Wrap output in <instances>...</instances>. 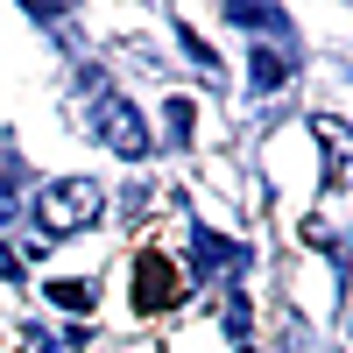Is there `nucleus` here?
I'll return each instance as SVG.
<instances>
[{"instance_id": "obj_1", "label": "nucleus", "mask_w": 353, "mask_h": 353, "mask_svg": "<svg viewBox=\"0 0 353 353\" xmlns=\"http://www.w3.org/2000/svg\"><path fill=\"white\" fill-rule=\"evenodd\" d=\"M106 212V191L92 184V176H57V184L36 191V226L50 233V241H71V233H85Z\"/></svg>"}, {"instance_id": "obj_3", "label": "nucleus", "mask_w": 353, "mask_h": 353, "mask_svg": "<svg viewBox=\"0 0 353 353\" xmlns=\"http://www.w3.org/2000/svg\"><path fill=\"white\" fill-rule=\"evenodd\" d=\"M176 304H184V276H176V261L170 254H141L134 261V311L141 318H156V311H176Z\"/></svg>"}, {"instance_id": "obj_11", "label": "nucleus", "mask_w": 353, "mask_h": 353, "mask_svg": "<svg viewBox=\"0 0 353 353\" xmlns=\"http://www.w3.org/2000/svg\"><path fill=\"white\" fill-rule=\"evenodd\" d=\"M0 276H8V283H21V261H14V248H0Z\"/></svg>"}, {"instance_id": "obj_9", "label": "nucleus", "mask_w": 353, "mask_h": 353, "mask_svg": "<svg viewBox=\"0 0 353 353\" xmlns=\"http://www.w3.org/2000/svg\"><path fill=\"white\" fill-rule=\"evenodd\" d=\"M14 176H21V170H14L8 156H0V226H8V219H14Z\"/></svg>"}, {"instance_id": "obj_6", "label": "nucleus", "mask_w": 353, "mask_h": 353, "mask_svg": "<svg viewBox=\"0 0 353 353\" xmlns=\"http://www.w3.org/2000/svg\"><path fill=\"white\" fill-rule=\"evenodd\" d=\"M50 304H64V311H92V304H99V283H85V276H57V283H50Z\"/></svg>"}, {"instance_id": "obj_8", "label": "nucleus", "mask_w": 353, "mask_h": 353, "mask_svg": "<svg viewBox=\"0 0 353 353\" xmlns=\"http://www.w3.org/2000/svg\"><path fill=\"white\" fill-rule=\"evenodd\" d=\"M163 113H170V141H191V113H198V106H191V99H170Z\"/></svg>"}, {"instance_id": "obj_7", "label": "nucleus", "mask_w": 353, "mask_h": 353, "mask_svg": "<svg viewBox=\"0 0 353 353\" xmlns=\"http://www.w3.org/2000/svg\"><path fill=\"white\" fill-rule=\"evenodd\" d=\"M226 14H233V21H241V28H269V36H283V28H290V21H283L276 8H248V0H233V8H226Z\"/></svg>"}, {"instance_id": "obj_5", "label": "nucleus", "mask_w": 353, "mask_h": 353, "mask_svg": "<svg viewBox=\"0 0 353 353\" xmlns=\"http://www.w3.org/2000/svg\"><path fill=\"white\" fill-rule=\"evenodd\" d=\"M290 71H297V64H290V50H254V57H248V92H283Z\"/></svg>"}, {"instance_id": "obj_4", "label": "nucleus", "mask_w": 353, "mask_h": 353, "mask_svg": "<svg viewBox=\"0 0 353 353\" xmlns=\"http://www.w3.org/2000/svg\"><path fill=\"white\" fill-rule=\"evenodd\" d=\"M191 254H198V276H219V269H241L248 261V248H233V241H219V233H191Z\"/></svg>"}, {"instance_id": "obj_10", "label": "nucleus", "mask_w": 353, "mask_h": 353, "mask_svg": "<svg viewBox=\"0 0 353 353\" xmlns=\"http://www.w3.org/2000/svg\"><path fill=\"white\" fill-rule=\"evenodd\" d=\"M226 332H233V339H248V297H233V304H226Z\"/></svg>"}, {"instance_id": "obj_2", "label": "nucleus", "mask_w": 353, "mask_h": 353, "mask_svg": "<svg viewBox=\"0 0 353 353\" xmlns=\"http://www.w3.org/2000/svg\"><path fill=\"white\" fill-rule=\"evenodd\" d=\"M92 134L106 141L113 156H128V163H141V156L156 149V134H149V121L134 113V99L113 92V85H99V78H92Z\"/></svg>"}]
</instances>
